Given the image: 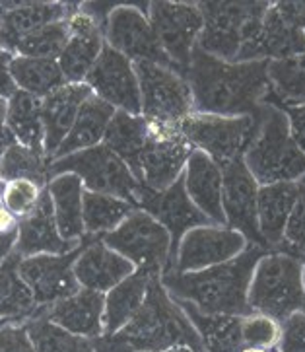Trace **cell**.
<instances>
[{
  "label": "cell",
  "instance_id": "50",
  "mask_svg": "<svg viewBox=\"0 0 305 352\" xmlns=\"http://www.w3.org/2000/svg\"><path fill=\"white\" fill-rule=\"evenodd\" d=\"M300 261H302V276H304V288H305V251L300 255ZM302 311H305V304H304V309Z\"/></svg>",
  "mask_w": 305,
  "mask_h": 352
},
{
  "label": "cell",
  "instance_id": "24",
  "mask_svg": "<svg viewBox=\"0 0 305 352\" xmlns=\"http://www.w3.org/2000/svg\"><path fill=\"white\" fill-rule=\"evenodd\" d=\"M183 185L192 205L212 224L226 226V216L222 206V168L214 160L208 158L201 150H194L183 171Z\"/></svg>",
  "mask_w": 305,
  "mask_h": 352
},
{
  "label": "cell",
  "instance_id": "45",
  "mask_svg": "<svg viewBox=\"0 0 305 352\" xmlns=\"http://www.w3.org/2000/svg\"><path fill=\"white\" fill-rule=\"evenodd\" d=\"M0 352H35L23 323L0 325Z\"/></svg>",
  "mask_w": 305,
  "mask_h": 352
},
{
  "label": "cell",
  "instance_id": "22",
  "mask_svg": "<svg viewBox=\"0 0 305 352\" xmlns=\"http://www.w3.org/2000/svg\"><path fill=\"white\" fill-rule=\"evenodd\" d=\"M76 8L78 4L67 2H0V49L14 53L20 39L67 20Z\"/></svg>",
  "mask_w": 305,
  "mask_h": 352
},
{
  "label": "cell",
  "instance_id": "2",
  "mask_svg": "<svg viewBox=\"0 0 305 352\" xmlns=\"http://www.w3.org/2000/svg\"><path fill=\"white\" fill-rule=\"evenodd\" d=\"M173 346L204 352L191 319L159 283V276L152 280L135 318L111 335L93 339L95 352H161Z\"/></svg>",
  "mask_w": 305,
  "mask_h": 352
},
{
  "label": "cell",
  "instance_id": "38",
  "mask_svg": "<svg viewBox=\"0 0 305 352\" xmlns=\"http://www.w3.org/2000/svg\"><path fill=\"white\" fill-rule=\"evenodd\" d=\"M14 179H30L47 187L49 183V158L45 152L8 142L0 156V183Z\"/></svg>",
  "mask_w": 305,
  "mask_h": 352
},
{
  "label": "cell",
  "instance_id": "8",
  "mask_svg": "<svg viewBox=\"0 0 305 352\" xmlns=\"http://www.w3.org/2000/svg\"><path fill=\"white\" fill-rule=\"evenodd\" d=\"M102 241L128 259L136 269L156 276L171 269L170 232L144 210L136 208L121 226L102 236Z\"/></svg>",
  "mask_w": 305,
  "mask_h": 352
},
{
  "label": "cell",
  "instance_id": "43",
  "mask_svg": "<svg viewBox=\"0 0 305 352\" xmlns=\"http://www.w3.org/2000/svg\"><path fill=\"white\" fill-rule=\"evenodd\" d=\"M295 183H297V197L290 218L286 222L282 250L294 255H302L305 251V175Z\"/></svg>",
  "mask_w": 305,
  "mask_h": 352
},
{
  "label": "cell",
  "instance_id": "5",
  "mask_svg": "<svg viewBox=\"0 0 305 352\" xmlns=\"http://www.w3.org/2000/svg\"><path fill=\"white\" fill-rule=\"evenodd\" d=\"M255 135L243 154V164L259 185L297 182L305 175V154L290 135L282 107L262 103L255 113Z\"/></svg>",
  "mask_w": 305,
  "mask_h": 352
},
{
  "label": "cell",
  "instance_id": "41",
  "mask_svg": "<svg viewBox=\"0 0 305 352\" xmlns=\"http://www.w3.org/2000/svg\"><path fill=\"white\" fill-rule=\"evenodd\" d=\"M43 191H45L43 185L30 182V179H14V182L0 183L2 203L14 218H18V222L34 212L35 206L41 201Z\"/></svg>",
  "mask_w": 305,
  "mask_h": 352
},
{
  "label": "cell",
  "instance_id": "40",
  "mask_svg": "<svg viewBox=\"0 0 305 352\" xmlns=\"http://www.w3.org/2000/svg\"><path fill=\"white\" fill-rule=\"evenodd\" d=\"M67 20L49 23V25L37 30L32 35L20 39L18 45L14 47V53L12 55L34 58H53V60H57L58 55L63 53V49H65L68 41Z\"/></svg>",
  "mask_w": 305,
  "mask_h": 352
},
{
  "label": "cell",
  "instance_id": "19",
  "mask_svg": "<svg viewBox=\"0 0 305 352\" xmlns=\"http://www.w3.org/2000/svg\"><path fill=\"white\" fill-rule=\"evenodd\" d=\"M222 206L226 216V226L239 232L251 245L264 248L257 224V197L260 185L255 182L247 166L243 164V158L222 168Z\"/></svg>",
  "mask_w": 305,
  "mask_h": 352
},
{
  "label": "cell",
  "instance_id": "25",
  "mask_svg": "<svg viewBox=\"0 0 305 352\" xmlns=\"http://www.w3.org/2000/svg\"><path fill=\"white\" fill-rule=\"evenodd\" d=\"M103 306H105V296L80 288L78 292H74L57 304L45 309H37L35 316H43L68 333L93 341L103 335Z\"/></svg>",
  "mask_w": 305,
  "mask_h": 352
},
{
  "label": "cell",
  "instance_id": "42",
  "mask_svg": "<svg viewBox=\"0 0 305 352\" xmlns=\"http://www.w3.org/2000/svg\"><path fill=\"white\" fill-rule=\"evenodd\" d=\"M241 339H243V346L276 351L280 341V321L259 311L241 316Z\"/></svg>",
  "mask_w": 305,
  "mask_h": 352
},
{
  "label": "cell",
  "instance_id": "23",
  "mask_svg": "<svg viewBox=\"0 0 305 352\" xmlns=\"http://www.w3.org/2000/svg\"><path fill=\"white\" fill-rule=\"evenodd\" d=\"M80 245L82 241H67L58 234L51 197L45 189L34 212L18 222V238L14 253H18L22 259L34 255H63L74 251Z\"/></svg>",
  "mask_w": 305,
  "mask_h": 352
},
{
  "label": "cell",
  "instance_id": "3",
  "mask_svg": "<svg viewBox=\"0 0 305 352\" xmlns=\"http://www.w3.org/2000/svg\"><path fill=\"white\" fill-rule=\"evenodd\" d=\"M269 250L251 245L231 261L194 273L166 271L159 283L173 300L189 302L203 314L212 316H247V296L253 271Z\"/></svg>",
  "mask_w": 305,
  "mask_h": 352
},
{
  "label": "cell",
  "instance_id": "27",
  "mask_svg": "<svg viewBox=\"0 0 305 352\" xmlns=\"http://www.w3.org/2000/svg\"><path fill=\"white\" fill-rule=\"evenodd\" d=\"M297 183H272L260 185L257 197V224L259 236L269 251L282 250L284 230L294 208Z\"/></svg>",
  "mask_w": 305,
  "mask_h": 352
},
{
  "label": "cell",
  "instance_id": "30",
  "mask_svg": "<svg viewBox=\"0 0 305 352\" xmlns=\"http://www.w3.org/2000/svg\"><path fill=\"white\" fill-rule=\"evenodd\" d=\"M113 115L115 109L109 103H105L103 100L95 98L91 94L90 98L82 103L74 125H72L70 133L65 138V142L58 146L57 154L53 156V160L102 144Z\"/></svg>",
  "mask_w": 305,
  "mask_h": 352
},
{
  "label": "cell",
  "instance_id": "12",
  "mask_svg": "<svg viewBox=\"0 0 305 352\" xmlns=\"http://www.w3.org/2000/svg\"><path fill=\"white\" fill-rule=\"evenodd\" d=\"M148 20L161 51L185 74L204 25L199 2H150Z\"/></svg>",
  "mask_w": 305,
  "mask_h": 352
},
{
  "label": "cell",
  "instance_id": "49",
  "mask_svg": "<svg viewBox=\"0 0 305 352\" xmlns=\"http://www.w3.org/2000/svg\"><path fill=\"white\" fill-rule=\"evenodd\" d=\"M239 352H276L271 349H259V346H243Z\"/></svg>",
  "mask_w": 305,
  "mask_h": 352
},
{
  "label": "cell",
  "instance_id": "16",
  "mask_svg": "<svg viewBox=\"0 0 305 352\" xmlns=\"http://www.w3.org/2000/svg\"><path fill=\"white\" fill-rule=\"evenodd\" d=\"M86 84L95 98L109 103L115 111L140 115V88L135 63H131L111 47H103L102 55L86 78Z\"/></svg>",
  "mask_w": 305,
  "mask_h": 352
},
{
  "label": "cell",
  "instance_id": "35",
  "mask_svg": "<svg viewBox=\"0 0 305 352\" xmlns=\"http://www.w3.org/2000/svg\"><path fill=\"white\" fill-rule=\"evenodd\" d=\"M269 96L264 103L278 107H294L305 103V57L269 60L267 67Z\"/></svg>",
  "mask_w": 305,
  "mask_h": 352
},
{
  "label": "cell",
  "instance_id": "13",
  "mask_svg": "<svg viewBox=\"0 0 305 352\" xmlns=\"http://www.w3.org/2000/svg\"><path fill=\"white\" fill-rule=\"evenodd\" d=\"M103 35L105 45L121 53L131 63L148 60L175 69L159 47L152 23L148 20V10H140L135 4L115 6L105 20Z\"/></svg>",
  "mask_w": 305,
  "mask_h": 352
},
{
  "label": "cell",
  "instance_id": "39",
  "mask_svg": "<svg viewBox=\"0 0 305 352\" xmlns=\"http://www.w3.org/2000/svg\"><path fill=\"white\" fill-rule=\"evenodd\" d=\"M23 325L35 352H95L91 339L72 335L43 316H35Z\"/></svg>",
  "mask_w": 305,
  "mask_h": 352
},
{
  "label": "cell",
  "instance_id": "32",
  "mask_svg": "<svg viewBox=\"0 0 305 352\" xmlns=\"http://www.w3.org/2000/svg\"><path fill=\"white\" fill-rule=\"evenodd\" d=\"M20 255L12 253L0 263V325L25 323L37 314V304L18 273Z\"/></svg>",
  "mask_w": 305,
  "mask_h": 352
},
{
  "label": "cell",
  "instance_id": "46",
  "mask_svg": "<svg viewBox=\"0 0 305 352\" xmlns=\"http://www.w3.org/2000/svg\"><path fill=\"white\" fill-rule=\"evenodd\" d=\"M284 113L288 117L290 135L297 148L305 154V103L294 105V107H284Z\"/></svg>",
  "mask_w": 305,
  "mask_h": 352
},
{
  "label": "cell",
  "instance_id": "10",
  "mask_svg": "<svg viewBox=\"0 0 305 352\" xmlns=\"http://www.w3.org/2000/svg\"><path fill=\"white\" fill-rule=\"evenodd\" d=\"M146 121V144L140 156L138 183L152 191H163L181 177L194 148L183 135L181 123Z\"/></svg>",
  "mask_w": 305,
  "mask_h": 352
},
{
  "label": "cell",
  "instance_id": "53",
  "mask_svg": "<svg viewBox=\"0 0 305 352\" xmlns=\"http://www.w3.org/2000/svg\"><path fill=\"white\" fill-rule=\"evenodd\" d=\"M0 51H2V49H0Z\"/></svg>",
  "mask_w": 305,
  "mask_h": 352
},
{
  "label": "cell",
  "instance_id": "51",
  "mask_svg": "<svg viewBox=\"0 0 305 352\" xmlns=\"http://www.w3.org/2000/svg\"><path fill=\"white\" fill-rule=\"evenodd\" d=\"M161 352H194V351H191L189 346H173V349H168V351H161Z\"/></svg>",
  "mask_w": 305,
  "mask_h": 352
},
{
  "label": "cell",
  "instance_id": "31",
  "mask_svg": "<svg viewBox=\"0 0 305 352\" xmlns=\"http://www.w3.org/2000/svg\"><path fill=\"white\" fill-rule=\"evenodd\" d=\"M175 302L191 319L192 327L203 341L204 352H239L243 349L241 316H212L203 314L189 302Z\"/></svg>",
  "mask_w": 305,
  "mask_h": 352
},
{
  "label": "cell",
  "instance_id": "6",
  "mask_svg": "<svg viewBox=\"0 0 305 352\" xmlns=\"http://www.w3.org/2000/svg\"><path fill=\"white\" fill-rule=\"evenodd\" d=\"M251 311L284 321L305 304L304 276L300 255L290 251H267L257 263L247 296Z\"/></svg>",
  "mask_w": 305,
  "mask_h": 352
},
{
  "label": "cell",
  "instance_id": "26",
  "mask_svg": "<svg viewBox=\"0 0 305 352\" xmlns=\"http://www.w3.org/2000/svg\"><path fill=\"white\" fill-rule=\"evenodd\" d=\"M91 96V90L86 82L82 84H65L53 94L41 100V117H43V150L49 162L57 154L58 146L65 142L78 117L82 103Z\"/></svg>",
  "mask_w": 305,
  "mask_h": 352
},
{
  "label": "cell",
  "instance_id": "18",
  "mask_svg": "<svg viewBox=\"0 0 305 352\" xmlns=\"http://www.w3.org/2000/svg\"><path fill=\"white\" fill-rule=\"evenodd\" d=\"M259 60L305 55V2H271L262 18Z\"/></svg>",
  "mask_w": 305,
  "mask_h": 352
},
{
  "label": "cell",
  "instance_id": "4",
  "mask_svg": "<svg viewBox=\"0 0 305 352\" xmlns=\"http://www.w3.org/2000/svg\"><path fill=\"white\" fill-rule=\"evenodd\" d=\"M271 2H199L203 12V32L199 49L226 63L259 60L262 18Z\"/></svg>",
  "mask_w": 305,
  "mask_h": 352
},
{
  "label": "cell",
  "instance_id": "34",
  "mask_svg": "<svg viewBox=\"0 0 305 352\" xmlns=\"http://www.w3.org/2000/svg\"><path fill=\"white\" fill-rule=\"evenodd\" d=\"M146 117L115 111L113 119L107 126V133L103 137V144L123 160L136 179L140 171V156L146 144Z\"/></svg>",
  "mask_w": 305,
  "mask_h": 352
},
{
  "label": "cell",
  "instance_id": "15",
  "mask_svg": "<svg viewBox=\"0 0 305 352\" xmlns=\"http://www.w3.org/2000/svg\"><path fill=\"white\" fill-rule=\"evenodd\" d=\"M80 248L63 255H34L20 259L18 273L27 284L39 309L53 306L80 290L74 276V261Z\"/></svg>",
  "mask_w": 305,
  "mask_h": 352
},
{
  "label": "cell",
  "instance_id": "9",
  "mask_svg": "<svg viewBox=\"0 0 305 352\" xmlns=\"http://www.w3.org/2000/svg\"><path fill=\"white\" fill-rule=\"evenodd\" d=\"M255 115H224L194 113L181 121V131L194 150L204 152L224 168L227 164L243 158L251 138L255 135Z\"/></svg>",
  "mask_w": 305,
  "mask_h": 352
},
{
  "label": "cell",
  "instance_id": "1",
  "mask_svg": "<svg viewBox=\"0 0 305 352\" xmlns=\"http://www.w3.org/2000/svg\"><path fill=\"white\" fill-rule=\"evenodd\" d=\"M269 60L226 63L206 55L199 47L185 70L194 113L255 115L269 96Z\"/></svg>",
  "mask_w": 305,
  "mask_h": 352
},
{
  "label": "cell",
  "instance_id": "28",
  "mask_svg": "<svg viewBox=\"0 0 305 352\" xmlns=\"http://www.w3.org/2000/svg\"><path fill=\"white\" fill-rule=\"evenodd\" d=\"M47 193L57 220L58 234L67 241H82L84 232V185L74 173H58L47 183Z\"/></svg>",
  "mask_w": 305,
  "mask_h": 352
},
{
  "label": "cell",
  "instance_id": "21",
  "mask_svg": "<svg viewBox=\"0 0 305 352\" xmlns=\"http://www.w3.org/2000/svg\"><path fill=\"white\" fill-rule=\"evenodd\" d=\"M135 271V265L111 248H107L102 238L86 236L82 239V248L74 261V276L80 288L107 294Z\"/></svg>",
  "mask_w": 305,
  "mask_h": 352
},
{
  "label": "cell",
  "instance_id": "11",
  "mask_svg": "<svg viewBox=\"0 0 305 352\" xmlns=\"http://www.w3.org/2000/svg\"><path fill=\"white\" fill-rule=\"evenodd\" d=\"M140 88V115L150 121L181 123L192 113V94L179 70L140 60L135 63Z\"/></svg>",
  "mask_w": 305,
  "mask_h": 352
},
{
  "label": "cell",
  "instance_id": "48",
  "mask_svg": "<svg viewBox=\"0 0 305 352\" xmlns=\"http://www.w3.org/2000/svg\"><path fill=\"white\" fill-rule=\"evenodd\" d=\"M6 111H8V100L0 98V140L10 142L8 133H6Z\"/></svg>",
  "mask_w": 305,
  "mask_h": 352
},
{
  "label": "cell",
  "instance_id": "44",
  "mask_svg": "<svg viewBox=\"0 0 305 352\" xmlns=\"http://www.w3.org/2000/svg\"><path fill=\"white\" fill-rule=\"evenodd\" d=\"M276 352H305V311H295L280 321Z\"/></svg>",
  "mask_w": 305,
  "mask_h": 352
},
{
  "label": "cell",
  "instance_id": "47",
  "mask_svg": "<svg viewBox=\"0 0 305 352\" xmlns=\"http://www.w3.org/2000/svg\"><path fill=\"white\" fill-rule=\"evenodd\" d=\"M12 57L14 55L8 51H0V98H4V100H10L12 96L18 91L10 74Z\"/></svg>",
  "mask_w": 305,
  "mask_h": 352
},
{
  "label": "cell",
  "instance_id": "29",
  "mask_svg": "<svg viewBox=\"0 0 305 352\" xmlns=\"http://www.w3.org/2000/svg\"><path fill=\"white\" fill-rule=\"evenodd\" d=\"M154 278H156V274L136 269L135 273L128 274L107 294H103L105 296L103 335H111L135 318L136 311L142 307L144 300H146L148 288Z\"/></svg>",
  "mask_w": 305,
  "mask_h": 352
},
{
  "label": "cell",
  "instance_id": "36",
  "mask_svg": "<svg viewBox=\"0 0 305 352\" xmlns=\"http://www.w3.org/2000/svg\"><path fill=\"white\" fill-rule=\"evenodd\" d=\"M10 74L18 90L35 96L39 100H43L49 94L67 84L58 63L53 58L14 55L10 60Z\"/></svg>",
  "mask_w": 305,
  "mask_h": 352
},
{
  "label": "cell",
  "instance_id": "17",
  "mask_svg": "<svg viewBox=\"0 0 305 352\" xmlns=\"http://www.w3.org/2000/svg\"><path fill=\"white\" fill-rule=\"evenodd\" d=\"M136 208L154 216L159 224L170 232L171 265H173V259H175V253H177L183 236L189 230L212 224L196 206L192 205V201L185 191V185H183V175L163 191H152V189L142 185Z\"/></svg>",
  "mask_w": 305,
  "mask_h": 352
},
{
  "label": "cell",
  "instance_id": "7",
  "mask_svg": "<svg viewBox=\"0 0 305 352\" xmlns=\"http://www.w3.org/2000/svg\"><path fill=\"white\" fill-rule=\"evenodd\" d=\"M58 173H74L80 177L86 191L119 197L135 206L142 191V185L128 170V166L103 142L88 150L51 160L49 179Z\"/></svg>",
  "mask_w": 305,
  "mask_h": 352
},
{
  "label": "cell",
  "instance_id": "14",
  "mask_svg": "<svg viewBox=\"0 0 305 352\" xmlns=\"http://www.w3.org/2000/svg\"><path fill=\"white\" fill-rule=\"evenodd\" d=\"M249 241L227 226H199L183 236L170 271L194 273L231 261L247 250Z\"/></svg>",
  "mask_w": 305,
  "mask_h": 352
},
{
  "label": "cell",
  "instance_id": "54",
  "mask_svg": "<svg viewBox=\"0 0 305 352\" xmlns=\"http://www.w3.org/2000/svg\"><path fill=\"white\" fill-rule=\"evenodd\" d=\"M304 57H305V55H304Z\"/></svg>",
  "mask_w": 305,
  "mask_h": 352
},
{
  "label": "cell",
  "instance_id": "37",
  "mask_svg": "<svg viewBox=\"0 0 305 352\" xmlns=\"http://www.w3.org/2000/svg\"><path fill=\"white\" fill-rule=\"evenodd\" d=\"M136 206L119 197L91 193L84 189V232L88 238H102L123 224Z\"/></svg>",
  "mask_w": 305,
  "mask_h": 352
},
{
  "label": "cell",
  "instance_id": "52",
  "mask_svg": "<svg viewBox=\"0 0 305 352\" xmlns=\"http://www.w3.org/2000/svg\"><path fill=\"white\" fill-rule=\"evenodd\" d=\"M6 144H8V142H4V140H0V156H2V150L6 148Z\"/></svg>",
  "mask_w": 305,
  "mask_h": 352
},
{
  "label": "cell",
  "instance_id": "33",
  "mask_svg": "<svg viewBox=\"0 0 305 352\" xmlns=\"http://www.w3.org/2000/svg\"><path fill=\"white\" fill-rule=\"evenodd\" d=\"M6 133H8L10 142L45 152L43 150L45 131H43V117H41V100L25 91H16L8 100Z\"/></svg>",
  "mask_w": 305,
  "mask_h": 352
},
{
  "label": "cell",
  "instance_id": "20",
  "mask_svg": "<svg viewBox=\"0 0 305 352\" xmlns=\"http://www.w3.org/2000/svg\"><path fill=\"white\" fill-rule=\"evenodd\" d=\"M68 41L63 53L58 55L57 63L60 72L68 84H82L86 82L90 70L98 63L105 47L103 23H100L93 16L76 10L68 16Z\"/></svg>",
  "mask_w": 305,
  "mask_h": 352
}]
</instances>
